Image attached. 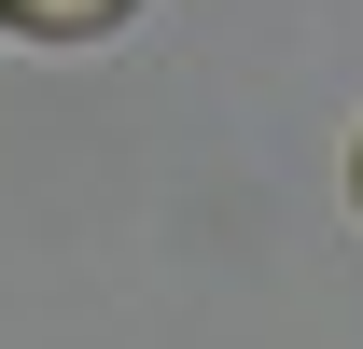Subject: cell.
Segmentation results:
<instances>
[{
    "label": "cell",
    "instance_id": "cell-2",
    "mask_svg": "<svg viewBox=\"0 0 363 349\" xmlns=\"http://www.w3.org/2000/svg\"><path fill=\"white\" fill-rule=\"evenodd\" d=\"M350 196H363V140H350Z\"/></svg>",
    "mask_w": 363,
    "mask_h": 349
},
{
    "label": "cell",
    "instance_id": "cell-1",
    "mask_svg": "<svg viewBox=\"0 0 363 349\" xmlns=\"http://www.w3.org/2000/svg\"><path fill=\"white\" fill-rule=\"evenodd\" d=\"M126 14H140V0H0V28H14V43H112Z\"/></svg>",
    "mask_w": 363,
    "mask_h": 349
}]
</instances>
